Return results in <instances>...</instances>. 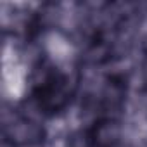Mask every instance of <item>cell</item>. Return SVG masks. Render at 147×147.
<instances>
[{
	"mask_svg": "<svg viewBox=\"0 0 147 147\" xmlns=\"http://www.w3.org/2000/svg\"><path fill=\"white\" fill-rule=\"evenodd\" d=\"M2 94L7 100H21L30 85V71L14 45H5L2 52V76H0Z\"/></svg>",
	"mask_w": 147,
	"mask_h": 147,
	"instance_id": "1",
	"label": "cell"
},
{
	"mask_svg": "<svg viewBox=\"0 0 147 147\" xmlns=\"http://www.w3.org/2000/svg\"><path fill=\"white\" fill-rule=\"evenodd\" d=\"M43 50L47 57L57 66H69L75 61L76 49L71 38H67L61 31H50L43 38Z\"/></svg>",
	"mask_w": 147,
	"mask_h": 147,
	"instance_id": "2",
	"label": "cell"
}]
</instances>
